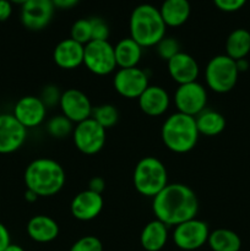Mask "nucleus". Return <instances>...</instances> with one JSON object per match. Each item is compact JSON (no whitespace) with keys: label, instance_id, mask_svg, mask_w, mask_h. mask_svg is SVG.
<instances>
[{"label":"nucleus","instance_id":"f257e3e1","mask_svg":"<svg viewBox=\"0 0 250 251\" xmlns=\"http://www.w3.org/2000/svg\"><path fill=\"white\" fill-rule=\"evenodd\" d=\"M154 218L168 227L196 218L199 212V199L189 185L168 183V185L152 199Z\"/></svg>","mask_w":250,"mask_h":251},{"label":"nucleus","instance_id":"f03ea898","mask_svg":"<svg viewBox=\"0 0 250 251\" xmlns=\"http://www.w3.org/2000/svg\"><path fill=\"white\" fill-rule=\"evenodd\" d=\"M24 181L27 190L38 198H50L61 191L66 183V173L58 161L48 157L36 158L25 169Z\"/></svg>","mask_w":250,"mask_h":251},{"label":"nucleus","instance_id":"7ed1b4c3","mask_svg":"<svg viewBox=\"0 0 250 251\" xmlns=\"http://www.w3.org/2000/svg\"><path fill=\"white\" fill-rule=\"evenodd\" d=\"M129 31L130 37L142 48H151L166 37L167 26L159 9L151 4H140L130 15Z\"/></svg>","mask_w":250,"mask_h":251},{"label":"nucleus","instance_id":"20e7f679","mask_svg":"<svg viewBox=\"0 0 250 251\" xmlns=\"http://www.w3.org/2000/svg\"><path fill=\"white\" fill-rule=\"evenodd\" d=\"M199 136L195 118L179 112L168 115L161 127L162 141L173 153L184 154L193 151Z\"/></svg>","mask_w":250,"mask_h":251},{"label":"nucleus","instance_id":"39448f33","mask_svg":"<svg viewBox=\"0 0 250 251\" xmlns=\"http://www.w3.org/2000/svg\"><path fill=\"white\" fill-rule=\"evenodd\" d=\"M132 183L140 195L153 199L168 185V172L161 159L146 156L135 166Z\"/></svg>","mask_w":250,"mask_h":251},{"label":"nucleus","instance_id":"423d86ee","mask_svg":"<svg viewBox=\"0 0 250 251\" xmlns=\"http://www.w3.org/2000/svg\"><path fill=\"white\" fill-rule=\"evenodd\" d=\"M206 87L215 93H228L235 87L239 77L237 63L225 54H220L208 60L205 68Z\"/></svg>","mask_w":250,"mask_h":251},{"label":"nucleus","instance_id":"0eeeda50","mask_svg":"<svg viewBox=\"0 0 250 251\" xmlns=\"http://www.w3.org/2000/svg\"><path fill=\"white\" fill-rule=\"evenodd\" d=\"M83 65L90 73L97 76H107L115 73L114 46L109 41H91L85 46Z\"/></svg>","mask_w":250,"mask_h":251},{"label":"nucleus","instance_id":"6e6552de","mask_svg":"<svg viewBox=\"0 0 250 251\" xmlns=\"http://www.w3.org/2000/svg\"><path fill=\"white\" fill-rule=\"evenodd\" d=\"M71 136L74 145L81 153L86 156H95L105 146L107 130L100 126L95 119L90 118L76 124Z\"/></svg>","mask_w":250,"mask_h":251},{"label":"nucleus","instance_id":"1a4fd4ad","mask_svg":"<svg viewBox=\"0 0 250 251\" xmlns=\"http://www.w3.org/2000/svg\"><path fill=\"white\" fill-rule=\"evenodd\" d=\"M210 232V227L205 221L193 218L175 226L172 239L180 250L194 251L207 244Z\"/></svg>","mask_w":250,"mask_h":251},{"label":"nucleus","instance_id":"9d476101","mask_svg":"<svg viewBox=\"0 0 250 251\" xmlns=\"http://www.w3.org/2000/svg\"><path fill=\"white\" fill-rule=\"evenodd\" d=\"M174 105L176 112L195 118L207 105V90L199 81L179 85L174 92Z\"/></svg>","mask_w":250,"mask_h":251},{"label":"nucleus","instance_id":"9b49d317","mask_svg":"<svg viewBox=\"0 0 250 251\" xmlns=\"http://www.w3.org/2000/svg\"><path fill=\"white\" fill-rule=\"evenodd\" d=\"M149 86V75L139 66L118 69L114 73L113 87L123 98L137 100Z\"/></svg>","mask_w":250,"mask_h":251},{"label":"nucleus","instance_id":"f8f14e48","mask_svg":"<svg viewBox=\"0 0 250 251\" xmlns=\"http://www.w3.org/2000/svg\"><path fill=\"white\" fill-rule=\"evenodd\" d=\"M59 107L61 114L75 125L92 117L93 105L90 98L85 92L77 88H68L61 92Z\"/></svg>","mask_w":250,"mask_h":251},{"label":"nucleus","instance_id":"ddd939ff","mask_svg":"<svg viewBox=\"0 0 250 251\" xmlns=\"http://www.w3.org/2000/svg\"><path fill=\"white\" fill-rule=\"evenodd\" d=\"M28 130L14 117V114H0V154H10L19 151L27 140Z\"/></svg>","mask_w":250,"mask_h":251},{"label":"nucleus","instance_id":"4468645a","mask_svg":"<svg viewBox=\"0 0 250 251\" xmlns=\"http://www.w3.org/2000/svg\"><path fill=\"white\" fill-rule=\"evenodd\" d=\"M54 7L51 0H28L21 6V24L29 31H41L50 24Z\"/></svg>","mask_w":250,"mask_h":251},{"label":"nucleus","instance_id":"2eb2a0df","mask_svg":"<svg viewBox=\"0 0 250 251\" xmlns=\"http://www.w3.org/2000/svg\"><path fill=\"white\" fill-rule=\"evenodd\" d=\"M48 108L37 96H25L16 102L14 107V117L28 129H34L46 122Z\"/></svg>","mask_w":250,"mask_h":251},{"label":"nucleus","instance_id":"dca6fc26","mask_svg":"<svg viewBox=\"0 0 250 251\" xmlns=\"http://www.w3.org/2000/svg\"><path fill=\"white\" fill-rule=\"evenodd\" d=\"M103 207H104L103 195L86 189L74 196L70 203V212L75 220L88 222L97 218L103 211Z\"/></svg>","mask_w":250,"mask_h":251},{"label":"nucleus","instance_id":"f3484780","mask_svg":"<svg viewBox=\"0 0 250 251\" xmlns=\"http://www.w3.org/2000/svg\"><path fill=\"white\" fill-rule=\"evenodd\" d=\"M167 69L172 80L179 85L198 81L200 75V66L198 61L189 53L179 51L167 61Z\"/></svg>","mask_w":250,"mask_h":251},{"label":"nucleus","instance_id":"a211bd4d","mask_svg":"<svg viewBox=\"0 0 250 251\" xmlns=\"http://www.w3.org/2000/svg\"><path fill=\"white\" fill-rule=\"evenodd\" d=\"M139 108L147 117H161L171 105V96L162 86L150 85L137 98Z\"/></svg>","mask_w":250,"mask_h":251},{"label":"nucleus","instance_id":"6ab92c4d","mask_svg":"<svg viewBox=\"0 0 250 251\" xmlns=\"http://www.w3.org/2000/svg\"><path fill=\"white\" fill-rule=\"evenodd\" d=\"M85 46L74 41L70 37L63 39L53 50V60L63 70H75L83 65Z\"/></svg>","mask_w":250,"mask_h":251},{"label":"nucleus","instance_id":"aec40b11","mask_svg":"<svg viewBox=\"0 0 250 251\" xmlns=\"http://www.w3.org/2000/svg\"><path fill=\"white\" fill-rule=\"evenodd\" d=\"M26 232L33 242L48 244L59 237L60 228L54 218L47 215H36L27 222Z\"/></svg>","mask_w":250,"mask_h":251},{"label":"nucleus","instance_id":"412c9836","mask_svg":"<svg viewBox=\"0 0 250 251\" xmlns=\"http://www.w3.org/2000/svg\"><path fill=\"white\" fill-rule=\"evenodd\" d=\"M168 228V226L157 218L145 225L140 234V244L142 249L146 251H161L163 249L169 238Z\"/></svg>","mask_w":250,"mask_h":251},{"label":"nucleus","instance_id":"4be33fe9","mask_svg":"<svg viewBox=\"0 0 250 251\" xmlns=\"http://www.w3.org/2000/svg\"><path fill=\"white\" fill-rule=\"evenodd\" d=\"M159 12L167 27H180L188 21L191 6L189 0H164Z\"/></svg>","mask_w":250,"mask_h":251},{"label":"nucleus","instance_id":"5701e85b","mask_svg":"<svg viewBox=\"0 0 250 251\" xmlns=\"http://www.w3.org/2000/svg\"><path fill=\"white\" fill-rule=\"evenodd\" d=\"M142 51H144V48L139 43H136L131 37L120 39L114 46L118 69L135 68L139 65L142 58Z\"/></svg>","mask_w":250,"mask_h":251},{"label":"nucleus","instance_id":"b1692460","mask_svg":"<svg viewBox=\"0 0 250 251\" xmlns=\"http://www.w3.org/2000/svg\"><path fill=\"white\" fill-rule=\"evenodd\" d=\"M195 122L199 134L206 137L218 136L225 129V118L217 110L207 108L196 115Z\"/></svg>","mask_w":250,"mask_h":251},{"label":"nucleus","instance_id":"393cba45","mask_svg":"<svg viewBox=\"0 0 250 251\" xmlns=\"http://www.w3.org/2000/svg\"><path fill=\"white\" fill-rule=\"evenodd\" d=\"M207 245L212 251H240L242 239L234 230L217 228L210 232Z\"/></svg>","mask_w":250,"mask_h":251},{"label":"nucleus","instance_id":"a878e982","mask_svg":"<svg viewBox=\"0 0 250 251\" xmlns=\"http://www.w3.org/2000/svg\"><path fill=\"white\" fill-rule=\"evenodd\" d=\"M250 53V32L245 28H237L228 34L225 39V55L233 60L244 59Z\"/></svg>","mask_w":250,"mask_h":251},{"label":"nucleus","instance_id":"bb28decb","mask_svg":"<svg viewBox=\"0 0 250 251\" xmlns=\"http://www.w3.org/2000/svg\"><path fill=\"white\" fill-rule=\"evenodd\" d=\"M74 127H75L74 123L64 117L63 114L54 115L50 119H48L46 124V130L49 136L56 140H63L65 137L71 136Z\"/></svg>","mask_w":250,"mask_h":251},{"label":"nucleus","instance_id":"cd10ccee","mask_svg":"<svg viewBox=\"0 0 250 251\" xmlns=\"http://www.w3.org/2000/svg\"><path fill=\"white\" fill-rule=\"evenodd\" d=\"M92 119H95L100 126L104 127L105 130L115 126L119 120V112L117 107L110 103H103V104L93 107L92 110Z\"/></svg>","mask_w":250,"mask_h":251},{"label":"nucleus","instance_id":"c85d7f7f","mask_svg":"<svg viewBox=\"0 0 250 251\" xmlns=\"http://www.w3.org/2000/svg\"><path fill=\"white\" fill-rule=\"evenodd\" d=\"M70 38L86 46L92 41V28L90 19H78L73 24L70 29Z\"/></svg>","mask_w":250,"mask_h":251},{"label":"nucleus","instance_id":"c756f323","mask_svg":"<svg viewBox=\"0 0 250 251\" xmlns=\"http://www.w3.org/2000/svg\"><path fill=\"white\" fill-rule=\"evenodd\" d=\"M157 51V55L162 59V60L168 61L169 59L173 58L175 54L180 51V44L176 41L174 37H163L158 43L154 46Z\"/></svg>","mask_w":250,"mask_h":251},{"label":"nucleus","instance_id":"7c9ffc66","mask_svg":"<svg viewBox=\"0 0 250 251\" xmlns=\"http://www.w3.org/2000/svg\"><path fill=\"white\" fill-rule=\"evenodd\" d=\"M69 251H103V244L95 235H85L76 240Z\"/></svg>","mask_w":250,"mask_h":251},{"label":"nucleus","instance_id":"2f4dec72","mask_svg":"<svg viewBox=\"0 0 250 251\" xmlns=\"http://www.w3.org/2000/svg\"><path fill=\"white\" fill-rule=\"evenodd\" d=\"M60 97L61 92L58 86L55 85H46L42 88L41 96H39V98H41L42 102L44 103L47 108H53L55 105H59Z\"/></svg>","mask_w":250,"mask_h":251},{"label":"nucleus","instance_id":"473e14b6","mask_svg":"<svg viewBox=\"0 0 250 251\" xmlns=\"http://www.w3.org/2000/svg\"><path fill=\"white\" fill-rule=\"evenodd\" d=\"M91 28H92V41H108L109 27L100 17H91Z\"/></svg>","mask_w":250,"mask_h":251},{"label":"nucleus","instance_id":"72a5a7b5","mask_svg":"<svg viewBox=\"0 0 250 251\" xmlns=\"http://www.w3.org/2000/svg\"><path fill=\"white\" fill-rule=\"evenodd\" d=\"M247 0H213V4L225 12H234L242 9Z\"/></svg>","mask_w":250,"mask_h":251},{"label":"nucleus","instance_id":"f704fd0d","mask_svg":"<svg viewBox=\"0 0 250 251\" xmlns=\"http://www.w3.org/2000/svg\"><path fill=\"white\" fill-rule=\"evenodd\" d=\"M88 190L103 195L105 190V180L102 176H93L88 183Z\"/></svg>","mask_w":250,"mask_h":251},{"label":"nucleus","instance_id":"c9c22d12","mask_svg":"<svg viewBox=\"0 0 250 251\" xmlns=\"http://www.w3.org/2000/svg\"><path fill=\"white\" fill-rule=\"evenodd\" d=\"M11 244V237L6 226L0 222V251H4Z\"/></svg>","mask_w":250,"mask_h":251},{"label":"nucleus","instance_id":"e433bc0d","mask_svg":"<svg viewBox=\"0 0 250 251\" xmlns=\"http://www.w3.org/2000/svg\"><path fill=\"white\" fill-rule=\"evenodd\" d=\"M12 14V2L10 0H0V21L10 19Z\"/></svg>","mask_w":250,"mask_h":251},{"label":"nucleus","instance_id":"4c0bfd02","mask_svg":"<svg viewBox=\"0 0 250 251\" xmlns=\"http://www.w3.org/2000/svg\"><path fill=\"white\" fill-rule=\"evenodd\" d=\"M55 9L69 10L75 7L80 2V0H51Z\"/></svg>","mask_w":250,"mask_h":251},{"label":"nucleus","instance_id":"58836bf2","mask_svg":"<svg viewBox=\"0 0 250 251\" xmlns=\"http://www.w3.org/2000/svg\"><path fill=\"white\" fill-rule=\"evenodd\" d=\"M235 63H237V68H238V71L240 73H245V71L249 69V61H248L247 58L244 59H239V60H235Z\"/></svg>","mask_w":250,"mask_h":251},{"label":"nucleus","instance_id":"ea45409f","mask_svg":"<svg viewBox=\"0 0 250 251\" xmlns=\"http://www.w3.org/2000/svg\"><path fill=\"white\" fill-rule=\"evenodd\" d=\"M38 196L36 195V194L33 193V191H31V190H27L26 189V191H25V200L27 201V202L28 203H33V202H36L37 200H38Z\"/></svg>","mask_w":250,"mask_h":251},{"label":"nucleus","instance_id":"a19ab883","mask_svg":"<svg viewBox=\"0 0 250 251\" xmlns=\"http://www.w3.org/2000/svg\"><path fill=\"white\" fill-rule=\"evenodd\" d=\"M4 251H25V249L21 247V245L14 244V243H11V244H10L9 247H7Z\"/></svg>","mask_w":250,"mask_h":251},{"label":"nucleus","instance_id":"79ce46f5","mask_svg":"<svg viewBox=\"0 0 250 251\" xmlns=\"http://www.w3.org/2000/svg\"><path fill=\"white\" fill-rule=\"evenodd\" d=\"M10 1H11V2H12V4H16V5H21V6H22V5H24V4H25V2H27V1H28V0H10Z\"/></svg>","mask_w":250,"mask_h":251}]
</instances>
